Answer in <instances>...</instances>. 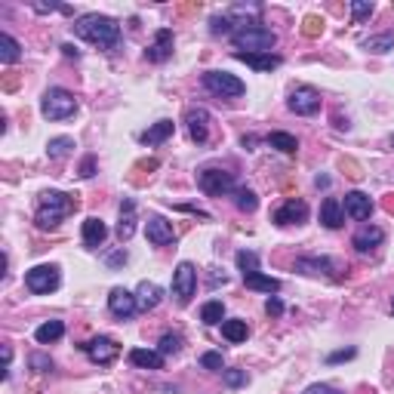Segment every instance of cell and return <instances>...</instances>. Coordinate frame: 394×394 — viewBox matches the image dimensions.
<instances>
[{"instance_id": "6da1fadb", "label": "cell", "mask_w": 394, "mask_h": 394, "mask_svg": "<svg viewBox=\"0 0 394 394\" xmlns=\"http://www.w3.org/2000/svg\"><path fill=\"white\" fill-rule=\"evenodd\" d=\"M74 31H77V38L90 40V44H96L102 49H114V47H117V40H120L117 19L99 16V13H87V16H81L74 22Z\"/></svg>"}, {"instance_id": "7a4b0ae2", "label": "cell", "mask_w": 394, "mask_h": 394, "mask_svg": "<svg viewBox=\"0 0 394 394\" xmlns=\"http://www.w3.org/2000/svg\"><path fill=\"white\" fill-rule=\"evenodd\" d=\"M77 210V195H65V191H44L38 200V228H44V231H53V228H59L62 219H68L71 213Z\"/></svg>"}, {"instance_id": "3957f363", "label": "cell", "mask_w": 394, "mask_h": 394, "mask_svg": "<svg viewBox=\"0 0 394 394\" xmlns=\"http://www.w3.org/2000/svg\"><path fill=\"white\" fill-rule=\"evenodd\" d=\"M231 40H234V47H238V53H271V47L277 44V34L271 31V28H265V25H240L238 31L231 34Z\"/></svg>"}, {"instance_id": "277c9868", "label": "cell", "mask_w": 394, "mask_h": 394, "mask_svg": "<svg viewBox=\"0 0 394 394\" xmlns=\"http://www.w3.org/2000/svg\"><path fill=\"white\" fill-rule=\"evenodd\" d=\"M74 111H77L74 92H68L62 87H49L44 92V99H40V114H44L47 120H68Z\"/></svg>"}, {"instance_id": "5b68a950", "label": "cell", "mask_w": 394, "mask_h": 394, "mask_svg": "<svg viewBox=\"0 0 394 394\" xmlns=\"http://www.w3.org/2000/svg\"><path fill=\"white\" fill-rule=\"evenodd\" d=\"M204 87L213 92V96H222V99H238L247 92V83L240 77L228 74V71H206L204 74Z\"/></svg>"}, {"instance_id": "8992f818", "label": "cell", "mask_w": 394, "mask_h": 394, "mask_svg": "<svg viewBox=\"0 0 394 394\" xmlns=\"http://www.w3.org/2000/svg\"><path fill=\"white\" fill-rule=\"evenodd\" d=\"M62 284V274L56 265H34L31 271L25 274V286L34 293V296H47V293L59 290Z\"/></svg>"}, {"instance_id": "52a82bcc", "label": "cell", "mask_w": 394, "mask_h": 394, "mask_svg": "<svg viewBox=\"0 0 394 394\" xmlns=\"http://www.w3.org/2000/svg\"><path fill=\"white\" fill-rule=\"evenodd\" d=\"M197 290V271L191 262H179L173 271V296L179 305H188Z\"/></svg>"}, {"instance_id": "ba28073f", "label": "cell", "mask_w": 394, "mask_h": 394, "mask_svg": "<svg viewBox=\"0 0 394 394\" xmlns=\"http://www.w3.org/2000/svg\"><path fill=\"white\" fill-rule=\"evenodd\" d=\"M197 185H200V191L210 197H222V195L238 188V185H234V176L228 173V170H213V167L197 176Z\"/></svg>"}, {"instance_id": "9c48e42d", "label": "cell", "mask_w": 394, "mask_h": 394, "mask_svg": "<svg viewBox=\"0 0 394 394\" xmlns=\"http://www.w3.org/2000/svg\"><path fill=\"white\" fill-rule=\"evenodd\" d=\"M286 105H290V111L302 114V117H311V114L320 111V92L314 87H296L290 92V99H286Z\"/></svg>"}, {"instance_id": "30bf717a", "label": "cell", "mask_w": 394, "mask_h": 394, "mask_svg": "<svg viewBox=\"0 0 394 394\" xmlns=\"http://www.w3.org/2000/svg\"><path fill=\"white\" fill-rule=\"evenodd\" d=\"M83 351L90 354L92 363H102V367H108V363H114V357L120 354V345L114 339H108V336H96V339H90L87 345H83Z\"/></svg>"}, {"instance_id": "8fae6325", "label": "cell", "mask_w": 394, "mask_h": 394, "mask_svg": "<svg viewBox=\"0 0 394 394\" xmlns=\"http://www.w3.org/2000/svg\"><path fill=\"white\" fill-rule=\"evenodd\" d=\"M108 308H111V314L114 318H133L136 311H139V302H136V293L130 290H124V286H114L111 290V296H108Z\"/></svg>"}, {"instance_id": "7c38bea8", "label": "cell", "mask_w": 394, "mask_h": 394, "mask_svg": "<svg viewBox=\"0 0 394 394\" xmlns=\"http://www.w3.org/2000/svg\"><path fill=\"white\" fill-rule=\"evenodd\" d=\"M271 219H274V225H302L308 219V204L305 200H286L284 206H277Z\"/></svg>"}, {"instance_id": "4fadbf2b", "label": "cell", "mask_w": 394, "mask_h": 394, "mask_svg": "<svg viewBox=\"0 0 394 394\" xmlns=\"http://www.w3.org/2000/svg\"><path fill=\"white\" fill-rule=\"evenodd\" d=\"M342 210H345V216H351V219L367 222L372 216V200H370V195H363V191H348Z\"/></svg>"}, {"instance_id": "5bb4252c", "label": "cell", "mask_w": 394, "mask_h": 394, "mask_svg": "<svg viewBox=\"0 0 394 394\" xmlns=\"http://www.w3.org/2000/svg\"><path fill=\"white\" fill-rule=\"evenodd\" d=\"M145 234L154 247H170L176 240V231H173V222H167L163 216H151L145 225Z\"/></svg>"}, {"instance_id": "9a60e30c", "label": "cell", "mask_w": 394, "mask_h": 394, "mask_svg": "<svg viewBox=\"0 0 394 394\" xmlns=\"http://www.w3.org/2000/svg\"><path fill=\"white\" fill-rule=\"evenodd\" d=\"M173 56V31L170 28H161L154 34V44L145 49V59L148 62H167Z\"/></svg>"}, {"instance_id": "2e32d148", "label": "cell", "mask_w": 394, "mask_h": 394, "mask_svg": "<svg viewBox=\"0 0 394 394\" xmlns=\"http://www.w3.org/2000/svg\"><path fill=\"white\" fill-rule=\"evenodd\" d=\"M185 124H188L191 139L206 142V136H210V111H206V108H188V114H185Z\"/></svg>"}, {"instance_id": "e0dca14e", "label": "cell", "mask_w": 394, "mask_h": 394, "mask_svg": "<svg viewBox=\"0 0 394 394\" xmlns=\"http://www.w3.org/2000/svg\"><path fill=\"white\" fill-rule=\"evenodd\" d=\"M296 271H302V274H327V277H336V271H339V265L333 259H318V256H302V259H296Z\"/></svg>"}, {"instance_id": "ac0fdd59", "label": "cell", "mask_w": 394, "mask_h": 394, "mask_svg": "<svg viewBox=\"0 0 394 394\" xmlns=\"http://www.w3.org/2000/svg\"><path fill=\"white\" fill-rule=\"evenodd\" d=\"M382 240H385V231H382V228H376V225H363L361 231L351 238V243H354L357 253H370V249L382 247Z\"/></svg>"}, {"instance_id": "d6986e66", "label": "cell", "mask_w": 394, "mask_h": 394, "mask_svg": "<svg viewBox=\"0 0 394 394\" xmlns=\"http://www.w3.org/2000/svg\"><path fill=\"white\" fill-rule=\"evenodd\" d=\"M163 299V290L154 281H142L136 286V302H139V311H154Z\"/></svg>"}, {"instance_id": "ffe728a7", "label": "cell", "mask_w": 394, "mask_h": 394, "mask_svg": "<svg viewBox=\"0 0 394 394\" xmlns=\"http://www.w3.org/2000/svg\"><path fill=\"white\" fill-rule=\"evenodd\" d=\"M105 238H108V225H105L99 216H90V219H83V243H87L90 249H96V247H102Z\"/></svg>"}, {"instance_id": "44dd1931", "label": "cell", "mask_w": 394, "mask_h": 394, "mask_svg": "<svg viewBox=\"0 0 394 394\" xmlns=\"http://www.w3.org/2000/svg\"><path fill=\"white\" fill-rule=\"evenodd\" d=\"M234 59L247 62V65L256 68V71H274V68H281V56H274V53H234Z\"/></svg>"}, {"instance_id": "7402d4cb", "label": "cell", "mask_w": 394, "mask_h": 394, "mask_svg": "<svg viewBox=\"0 0 394 394\" xmlns=\"http://www.w3.org/2000/svg\"><path fill=\"white\" fill-rule=\"evenodd\" d=\"M130 363L133 367H142V370H161L163 367V354L161 351H151V348H133L130 351Z\"/></svg>"}, {"instance_id": "603a6c76", "label": "cell", "mask_w": 394, "mask_h": 394, "mask_svg": "<svg viewBox=\"0 0 394 394\" xmlns=\"http://www.w3.org/2000/svg\"><path fill=\"white\" fill-rule=\"evenodd\" d=\"M320 222H324L327 228H342V222H345V210H342V204L336 197H327L324 204H320Z\"/></svg>"}, {"instance_id": "cb8c5ba5", "label": "cell", "mask_w": 394, "mask_h": 394, "mask_svg": "<svg viewBox=\"0 0 394 394\" xmlns=\"http://www.w3.org/2000/svg\"><path fill=\"white\" fill-rule=\"evenodd\" d=\"M133 231H136V204L133 200H124L120 204V222H117V238L120 240H130L133 238Z\"/></svg>"}, {"instance_id": "d4e9b609", "label": "cell", "mask_w": 394, "mask_h": 394, "mask_svg": "<svg viewBox=\"0 0 394 394\" xmlns=\"http://www.w3.org/2000/svg\"><path fill=\"white\" fill-rule=\"evenodd\" d=\"M243 284H247L249 290L268 293V296H274V293H281V281H277V277L262 274V271H253V274H243Z\"/></svg>"}, {"instance_id": "484cf974", "label": "cell", "mask_w": 394, "mask_h": 394, "mask_svg": "<svg viewBox=\"0 0 394 394\" xmlns=\"http://www.w3.org/2000/svg\"><path fill=\"white\" fill-rule=\"evenodd\" d=\"M173 130H176V124L173 120H157L154 126H148L145 133H142V142H145V145H161V142H167L170 136H173Z\"/></svg>"}, {"instance_id": "4316f807", "label": "cell", "mask_w": 394, "mask_h": 394, "mask_svg": "<svg viewBox=\"0 0 394 394\" xmlns=\"http://www.w3.org/2000/svg\"><path fill=\"white\" fill-rule=\"evenodd\" d=\"M62 336H65V324H62V320H47V324H40L38 329H34V339H38L40 345L59 342Z\"/></svg>"}, {"instance_id": "83f0119b", "label": "cell", "mask_w": 394, "mask_h": 394, "mask_svg": "<svg viewBox=\"0 0 394 394\" xmlns=\"http://www.w3.org/2000/svg\"><path fill=\"white\" fill-rule=\"evenodd\" d=\"M19 59H22L19 40L13 38V34H0V62H3V65H16Z\"/></svg>"}, {"instance_id": "f1b7e54d", "label": "cell", "mask_w": 394, "mask_h": 394, "mask_svg": "<svg viewBox=\"0 0 394 394\" xmlns=\"http://www.w3.org/2000/svg\"><path fill=\"white\" fill-rule=\"evenodd\" d=\"M222 336H225L231 345H238V342H247L249 329H247V320L234 318V320H222Z\"/></svg>"}, {"instance_id": "f546056e", "label": "cell", "mask_w": 394, "mask_h": 394, "mask_svg": "<svg viewBox=\"0 0 394 394\" xmlns=\"http://www.w3.org/2000/svg\"><path fill=\"white\" fill-rule=\"evenodd\" d=\"M363 49H367V53H388V49H394V31L372 34V38L363 40Z\"/></svg>"}, {"instance_id": "4dcf8cb0", "label": "cell", "mask_w": 394, "mask_h": 394, "mask_svg": "<svg viewBox=\"0 0 394 394\" xmlns=\"http://www.w3.org/2000/svg\"><path fill=\"white\" fill-rule=\"evenodd\" d=\"M234 206H238L240 213H256L259 197H256L253 188H234Z\"/></svg>"}, {"instance_id": "1f68e13d", "label": "cell", "mask_w": 394, "mask_h": 394, "mask_svg": "<svg viewBox=\"0 0 394 394\" xmlns=\"http://www.w3.org/2000/svg\"><path fill=\"white\" fill-rule=\"evenodd\" d=\"M222 318H225V305H222L219 299H213V302H206L204 308H200V320H204L206 327L222 324Z\"/></svg>"}, {"instance_id": "d6a6232c", "label": "cell", "mask_w": 394, "mask_h": 394, "mask_svg": "<svg viewBox=\"0 0 394 394\" xmlns=\"http://www.w3.org/2000/svg\"><path fill=\"white\" fill-rule=\"evenodd\" d=\"M268 142H271V148H277V151H284V154H296L299 151L296 136H290V133H271Z\"/></svg>"}, {"instance_id": "836d02e7", "label": "cell", "mask_w": 394, "mask_h": 394, "mask_svg": "<svg viewBox=\"0 0 394 394\" xmlns=\"http://www.w3.org/2000/svg\"><path fill=\"white\" fill-rule=\"evenodd\" d=\"M71 148H74V139H71V136H56V139H49V142H47V154L53 157V161L65 157Z\"/></svg>"}, {"instance_id": "e575fe53", "label": "cell", "mask_w": 394, "mask_h": 394, "mask_svg": "<svg viewBox=\"0 0 394 394\" xmlns=\"http://www.w3.org/2000/svg\"><path fill=\"white\" fill-rule=\"evenodd\" d=\"M157 351H161L163 357H167V354H179V351H182V336H179V333H163L161 342H157Z\"/></svg>"}, {"instance_id": "d590c367", "label": "cell", "mask_w": 394, "mask_h": 394, "mask_svg": "<svg viewBox=\"0 0 394 394\" xmlns=\"http://www.w3.org/2000/svg\"><path fill=\"white\" fill-rule=\"evenodd\" d=\"M238 268L243 274H253V271H259V256L253 253V249H240L238 253Z\"/></svg>"}, {"instance_id": "8d00e7d4", "label": "cell", "mask_w": 394, "mask_h": 394, "mask_svg": "<svg viewBox=\"0 0 394 394\" xmlns=\"http://www.w3.org/2000/svg\"><path fill=\"white\" fill-rule=\"evenodd\" d=\"M200 367H204V370H213V372H222V370H225V363H222V354H219V351H206V354H200Z\"/></svg>"}, {"instance_id": "74e56055", "label": "cell", "mask_w": 394, "mask_h": 394, "mask_svg": "<svg viewBox=\"0 0 394 394\" xmlns=\"http://www.w3.org/2000/svg\"><path fill=\"white\" fill-rule=\"evenodd\" d=\"M351 16H354V22L361 25L363 19L372 16V3H370V0H354V3H351Z\"/></svg>"}, {"instance_id": "f35d334b", "label": "cell", "mask_w": 394, "mask_h": 394, "mask_svg": "<svg viewBox=\"0 0 394 394\" xmlns=\"http://www.w3.org/2000/svg\"><path fill=\"white\" fill-rule=\"evenodd\" d=\"M222 379L228 388H240V385H247V370H222Z\"/></svg>"}, {"instance_id": "ab89813d", "label": "cell", "mask_w": 394, "mask_h": 394, "mask_svg": "<svg viewBox=\"0 0 394 394\" xmlns=\"http://www.w3.org/2000/svg\"><path fill=\"white\" fill-rule=\"evenodd\" d=\"M210 31H213V34H234V31H231V19H228V16H213Z\"/></svg>"}, {"instance_id": "60d3db41", "label": "cell", "mask_w": 394, "mask_h": 394, "mask_svg": "<svg viewBox=\"0 0 394 394\" xmlns=\"http://www.w3.org/2000/svg\"><path fill=\"white\" fill-rule=\"evenodd\" d=\"M320 31H324V19L308 16V19H305V34H308V38H318Z\"/></svg>"}, {"instance_id": "b9f144b4", "label": "cell", "mask_w": 394, "mask_h": 394, "mask_svg": "<svg viewBox=\"0 0 394 394\" xmlns=\"http://www.w3.org/2000/svg\"><path fill=\"white\" fill-rule=\"evenodd\" d=\"M354 354H357V348H342V351H333V354H327V363H342V361H351Z\"/></svg>"}, {"instance_id": "7bdbcfd3", "label": "cell", "mask_w": 394, "mask_h": 394, "mask_svg": "<svg viewBox=\"0 0 394 394\" xmlns=\"http://www.w3.org/2000/svg\"><path fill=\"white\" fill-rule=\"evenodd\" d=\"M31 367L38 372H49V370H53V361H49L47 354H31Z\"/></svg>"}, {"instance_id": "ee69618b", "label": "cell", "mask_w": 394, "mask_h": 394, "mask_svg": "<svg viewBox=\"0 0 394 394\" xmlns=\"http://www.w3.org/2000/svg\"><path fill=\"white\" fill-rule=\"evenodd\" d=\"M96 176V157H83V163H81V179H92Z\"/></svg>"}, {"instance_id": "f6af8a7d", "label": "cell", "mask_w": 394, "mask_h": 394, "mask_svg": "<svg viewBox=\"0 0 394 394\" xmlns=\"http://www.w3.org/2000/svg\"><path fill=\"white\" fill-rule=\"evenodd\" d=\"M265 311H268L271 318H281V314H284V302H281L277 296H271L268 302H265Z\"/></svg>"}, {"instance_id": "bcb514c9", "label": "cell", "mask_w": 394, "mask_h": 394, "mask_svg": "<svg viewBox=\"0 0 394 394\" xmlns=\"http://www.w3.org/2000/svg\"><path fill=\"white\" fill-rule=\"evenodd\" d=\"M305 394H342V391L333 388V385H311V388H305Z\"/></svg>"}, {"instance_id": "7dc6e473", "label": "cell", "mask_w": 394, "mask_h": 394, "mask_svg": "<svg viewBox=\"0 0 394 394\" xmlns=\"http://www.w3.org/2000/svg\"><path fill=\"white\" fill-rule=\"evenodd\" d=\"M62 53H65L68 59H81V49H77V47H71V44H62Z\"/></svg>"}, {"instance_id": "c3c4849f", "label": "cell", "mask_w": 394, "mask_h": 394, "mask_svg": "<svg viewBox=\"0 0 394 394\" xmlns=\"http://www.w3.org/2000/svg\"><path fill=\"white\" fill-rule=\"evenodd\" d=\"M126 262V253H124V249H120V253H111L108 256V265H124Z\"/></svg>"}, {"instance_id": "681fc988", "label": "cell", "mask_w": 394, "mask_h": 394, "mask_svg": "<svg viewBox=\"0 0 394 394\" xmlns=\"http://www.w3.org/2000/svg\"><path fill=\"white\" fill-rule=\"evenodd\" d=\"M391 148H394V136H391Z\"/></svg>"}, {"instance_id": "f907efd6", "label": "cell", "mask_w": 394, "mask_h": 394, "mask_svg": "<svg viewBox=\"0 0 394 394\" xmlns=\"http://www.w3.org/2000/svg\"><path fill=\"white\" fill-rule=\"evenodd\" d=\"M391 311H394V302H391Z\"/></svg>"}]
</instances>
